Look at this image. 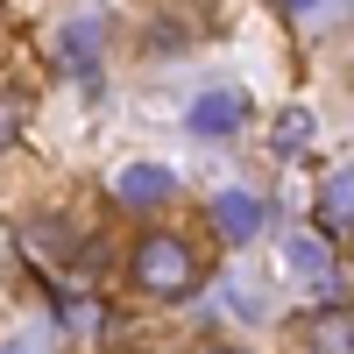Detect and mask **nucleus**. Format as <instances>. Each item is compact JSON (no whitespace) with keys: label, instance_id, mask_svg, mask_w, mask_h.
I'll return each instance as SVG.
<instances>
[{"label":"nucleus","instance_id":"8","mask_svg":"<svg viewBox=\"0 0 354 354\" xmlns=\"http://www.w3.org/2000/svg\"><path fill=\"white\" fill-rule=\"evenodd\" d=\"M283 262H290V277H305V283L333 277V248L319 241V234H290V241H283Z\"/></svg>","mask_w":354,"mask_h":354},{"label":"nucleus","instance_id":"11","mask_svg":"<svg viewBox=\"0 0 354 354\" xmlns=\"http://www.w3.org/2000/svg\"><path fill=\"white\" fill-rule=\"evenodd\" d=\"M283 8H290V15H312V8H319V0H283Z\"/></svg>","mask_w":354,"mask_h":354},{"label":"nucleus","instance_id":"7","mask_svg":"<svg viewBox=\"0 0 354 354\" xmlns=\"http://www.w3.org/2000/svg\"><path fill=\"white\" fill-rule=\"evenodd\" d=\"M319 220L326 234H354V170H333L326 192H319Z\"/></svg>","mask_w":354,"mask_h":354},{"label":"nucleus","instance_id":"12","mask_svg":"<svg viewBox=\"0 0 354 354\" xmlns=\"http://www.w3.org/2000/svg\"><path fill=\"white\" fill-rule=\"evenodd\" d=\"M205 354H248V347H227V340H220V347H205Z\"/></svg>","mask_w":354,"mask_h":354},{"label":"nucleus","instance_id":"10","mask_svg":"<svg viewBox=\"0 0 354 354\" xmlns=\"http://www.w3.org/2000/svg\"><path fill=\"white\" fill-rule=\"evenodd\" d=\"M15 142V106H0V149Z\"/></svg>","mask_w":354,"mask_h":354},{"label":"nucleus","instance_id":"4","mask_svg":"<svg viewBox=\"0 0 354 354\" xmlns=\"http://www.w3.org/2000/svg\"><path fill=\"white\" fill-rule=\"evenodd\" d=\"M241 93H227V85H213V93H198L192 100V113H185V128L192 135H234V128H241Z\"/></svg>","mask_w":354,"mask_h":354},{"label":"nucleus","instance_id":"5","mask_svg":"<svg viewBox=\"0 0 354 354\" xmlns=\"http://www.w3.org/2000/svg\"><path fill=\"white\" fill-rule=\"evenodd\" d=\"M170 192H177V177H170L163 163H128L121 177H113V198L135 205V213H142V205H163Z\"/></svg>","mask_w":354,"mask_h":354},{"label":"nucleus","instance_id":"9","mask_svg":"<svg viewBox=\"0 0 354 354\" xmlns=\"http://www.w3.org/2000/svg\"><path fill=\"white\" fill-rule=\"evenodd\" d=\"M270 149H277V156H305V149H312V113H305V106H283L277 121H270Z\"/></svg>","mask_w":354,"mask_h":354},{"label":"nucleus","instance_id":"1","mask_svg":"<svg viewBox=\"0 0 354 354\" xmlns=\"http://www.w3.org/2000/svg\"><path fill=\"white\" fill-rule=\"evenodd\" d=\"M128 283L142 290V298L156 305H177L198 290V255L192 241H177V234H142V241L128 248Z\"/></svg>","mask_w":354,"mask_h":354},{"label":"nucleus","instance_id":"3","mask_svg":"<svg viewBox=\"0 0 354 354\" xmlns=\"http://www.w3.org/2000/svg\"><path fill=\"white\" fill-rule=\"evenodd\" d=\"M213 227H220V241H234V248H241V241H255V234L270 227V205H262L255 192H241V185H234V192H220V198H213Z\"/></svg>","mask_w":354,"mask_h":354},{"label":"nucleus","instance_id":"2","mask_svg":"<svg viewBox=\"0 0 354 354\" xmlns=\"http://www.w3.org/2000/svg\"><path fill=\"white\" fill-rule=\"evenodd\" d=\"M100 50H106V15H71L57 36V64L85 85H100Z\"/></svg>","mask_w":354,"mask_h":354},{"label":"nucleus","instance_id":"6","mask_svg":"<svg viewBox=\"0 0 354 354\" xmlns=\"http://www.w3.org/2000/svg\"><path fill=\"white\" fill-rule=\"evenodd\" d=\"M305 354H354V305H326L305 326Z\"/></svg>","mask_w":354,"mask_h":354}]
</instances>
